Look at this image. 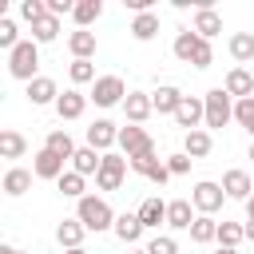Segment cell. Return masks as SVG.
Returning a JSON list of instances; mask_svg holds the SVG:
<instances>
[{
	"label": "cell",
	"instance_id": "7402d4cb",
	"mask_svg": "<svg viewBox=\"0 0 254 254\" xmlns=\"http://www.w3.org/2000/svg\"><path fill=\"white\" fill-rule=\"evenodd\" d=\"M67 52H71L75 60H91V56H95V32H87V28L71 32V36H67Z\"/></svg>",
	"mask_w": 254,
	"mask_h": 254
},
{
	"label": "cell",
	"instance_id": "bcb514c9",
	"mask_svg": "<svg viewBox=\"0 0 254 254\" xmlns=\"http://www.w3.org/2000/svg\"><path fill=\"white\" fill-rule=\"evenodd\" d=\"M246 218H254V194L246 198Z\"/></svg>",
	"mask_w": 254,
	"mask_h": 254
},
{
	"label": "cell",
	"instance_id": "277c9868",
	"mask_svg": "<svg viewBox=\"0 0 254 254\" xmlns=\"http://www.w3.org/2000/svg\"><path fill=\"white\" fill-rule=\"evenodd\" d=\"M202 107H206V127H226L234 119V99L226 95V87H210L202 95Z\"/></svg>",
	"mask_w": 254,
	"mask_h": 254
},
{
	"label": "cell",
	"instance_id": "7c38bea8",
	"mask_svg": "<svg viewBox=\"0 0 254 254\" xmlns=\"http://www.w3.org/2000/svg\"><path fill=\"white\" fill-rule=\"evenodd\" d=\"M190 206H194L190 198H171L167 202V226L171 230H190L194 226V210Z\"/></svg>",
	"mask_w": 254,
	"mask_h": 254
},
{
	"label": "cell",
	"instance_id": "484cf974",
	"mask_svg": "<svg viewBox=\"0 0 254 254\" xmlns=\"http://www.w3.org/2000/svg\"><path fill=\"white\" fill-rule=\"evenodd\" d=\"M194 32H198L202 40L218 36V32H222V16H218L214 8H198V12H194Z\"/></svg>",
	"mask_w": 254,
	"mask_h": 254
},
{
	"label": "cell",
	"instance_id": "8fae6325",
	"mask_svg": "<svg viewBox=\"0 0 254 254\" xmlns=\"http://www.w3.org/2000/svg\"><path fill=\"white\" fill-rule=\"evenodd\" d=\"M222 87H226V95H230V99H250V95H254V75H250L246 67H230Z\"/></svg>",
	"mask_w": 254,
	"mask_h": 254
},
{
	"label": "cell",
	"instance_id": "9c48e42d",
	"mask_svg": "<svg viewBox=\"0 0 254 254\" xmlns=\"http://www.w3.org/2000/svg\"><path fill=\"white\" fill-rule=\"evenodd\" d=\"M175 123L187 127V131H198V123H206L202 99H198V95H183V103H179V111H175Z\"/></svg>",
	"mask_w": 254,
	"mask_h": 254
},
{
	"label": "cell",
	"instance_id": "5bb4252c",
	"mask_svg": "<svg viewBox=\"0 0 254 254\" xmlns=\"http://www.w3.org/2000/svg\"><path fill=\"white\" fill-rule=\"evenodd\" d=\"M131 171L135 175H143V179H151V183H167L171 179V171H167V163L163 159H155V155H143V159H131Z\"/></svg>",
	"mask_w": 254,
	"mask_h": 254
},
{
	"label": "cell",
	"instance_id": "f6af8a7d",
	"mask_svg": "<svg viewBox=\"0 0 254 254\" xmlns=\"http://www.w3.org/2000/svg\"><path fill=\"white\" fill-rule=\"evenodd\" d=\"M246 238L254 242V218H246Z\"/></svg>",
	"mask_w": 254,
	"mask_h": 254
},
{
	"label": "cell",
	"instance_id": "d4e9b609",
	"mask_svg": "<svg viewBox=\"0 0 254 254\" xmlns=\"http://www.w3.org/2000/svg\"><path fill=\"white\" fill-rule=\"evenodd\" d=\"M99 167H103V155H99L95 147H79L75 159H71V171H79L83 179H87V175H99Z\"/></svg>",
	"mask_w": 254,
	"mask_h": 254
},
{
	"label": "cell",
	"instance_id": "f1b7e54d",
	"mask_svg": "<svg viewBox=\"0 0 254 254\" xmlns=\"http://www.w3.org/2000/svg\"><path fill=\"white\" fill-rule=\"evenodd\" d=\"M44 147H48L52 155H60L64 163H67V159H75V151H79V147L71 143V135H67V131H52V135L44 139Z\"/></svg>",
	"mask_w": 254,
	"mask_h": 254
},
{
	"label": "cell",
	"instance_id": "f907efd6",
	"mask_svg": "<svg viewBox=\"0 0 254 254\" xmlns=\"http://www.w3.org/2000/svg\"><path fill=\"white\" fill-rule=\"evenodd\" d=\"M131 254H147V250H131Z\"/></svg>",
	"mask_w": 254,
	"mask_h": 254
},
{
	"label": "cell",
	"instance_id": "836d02e7",
	"mask_svg": "<svg viewBox=\"0 0 254 254\" xmlns=\"http://www.w3.org/2000/svg\"><path fill=\"white\" fill-rule=\"evenodd\" d=\"M246 238V226L242 222H218V246H226V250H238V242Z\"/></svg>",
	"mask_w": 254,
	"mask_h": 254
},
{
	"label": "cell",
	"instance_id": "cb8c5ba5",
	"mask_svg": "<svg viewBox=\"0 0 254 254\" xmlns=\"http://www.w3.org/2000/svg\"><path fill=\"white\" fill-rule=\"evenodd\" d=\"M210 147H214V139H210V131H187V139H183V151L190 155V159H206L210 155Z\"/></svg>",
	"mask_w": 254,
	"mask_h": 254
},
{
	"label": "cell",
	"instance_id": "7dc6e473",
	"mask_svg": "<svg viewBox=\"0 0 254 254\" xmlns=\"http://www.w3.org/2000/svg\"><path fill=\"white\" fill-rule=\"evenodd\" d=\"M214 254H238V250H226V246H218V250H214Z\"/></svg>",
	"mask_w": 254,
	"mask_h": 254
},
{
	"label": "cell",
	"instance_id": "4fadbf2b",
	"mask_svg": "<svg viewBox=\"0 0 254 254\" xmlns=\"http://www.w3.org/2000/svg\"><path fill=\"white\" fill-rule=\"evenodd\" d=\"M60 99V87H56V79H48V75H36L32 83H28V103L32 107H44V103H56Z\"/></svg>",
	"mask_w": 254,
	"mask_h": 254
},
{
	"label": "cell",
	"instance_id": "f35d334b",
	"mask_svg": "<svg viewBox=\"0 0 254 254\" xmlns=\"http://www.w3.org/2000/svg\"><path fill=\"white\" fill-rule=\"evenodd\" d=\"M67 75H71L75 87H79V83H95V67H91V60H71Z\"/></svg>",
	"mask_w": 254,
	"mask_h": 254
},
{
	"label": "cell",
	"instance_id": "603a6c76",
	"mask_svg": "<svg viewBox=\"0 0 254 254\" xmlns=\"http://www.w3.org/2000/svg\"><path fill=\"white\" fill-rule=\"evenodd\" d=\"M151 103H155V111H159V115H175V111H179V103H183V91H179V87H171V83H163V87L151 95Z\"/></svg>",
	"mask_w": 254,
	"mask_h": 254
},
{
	"label": "cell",
	"instance_id": "b9f144b4",
	"mask_svg": "<svg viewBox=\"0 0 254 254\" xmlns=\"http://www.w3.org/2000/svg\"><path fill=\"white\" fill-rule=\"evenodd\" d=\"M190 163H194V159H190L187 151H179V155H171V159H167V171H171V175H187V171H190Z\"/></svg>",
	"mask_w": 254,
	"mask_h": 254
},
{
	"label": "cell",
	"instance_id": "7a4b0ae2",
	"mask_svg": "<svg viewBox=\"0 0 254 254\" xmlns=\"http://www.w3.org/2000/svg\"><path fill=\"white\" fill-rule=\"evenodd\" d=\"M75 218H79L87 230H95V234H99V230H115V218H119V214H115V210H111L103 198L83 194V198L75 202Z\"/></svg>",
	"mask_w": 254,
	"mask_h": 254
},
{
	"label": "cell",
	"instance_id": "d6986e66",
	"mask_svg": "<svg viewBox=\"0 0 254 254\" xmlns=\"http://www.w3.org/2000/svg\"><path fill=\"white\" fill-rule=\"evenodd\" d=\"M32 171H36V179H52V183H60V175H64V159H60V155H52V151L44 147V151L36 155Z\"/></svg>",
	"mask_w": 254,
	"mask_h": 254
},
{
	"label": "cell",
	"instance_id": "ffe728a7",
	"mask_svg": "<svg viewBox=\"0 0 254 254\" xmlns=\"http://www.w3.org/2000/svg\"><path fill=\"white\" fill-rule=\"evenodd\" d=\"M135 214L143 218V226H147V230H155L159 222H167V202H163L159 194H151V198H143V202H139V210H135Z\"/></svg>",
	"mask_w": 254,
	"mask_h": 254
},
{
	"label": "cell",
	"instance_id": "4dcf8cb0",
	"mask_svg": "<svg viewBox=\"0 0 254 254\" xmlns=\"http://www.w3.org/2000/svg\"><path fill=\"white\" fill-rule=\"evenodd\" d=\"M190 238H194L198 246H206V242H218V222H214L210 214H198V218H194V226H190Z\"/></svg>",
	"mask_w": 254,
	"mask_h": 254
},
{
	"label": "cell",
	"instance_id": "6da1fadb",
	"mask_svg": "<svg viewBox=\"0 0 254 254\" xmlns=\"http://www.w3.org/2000/svg\"><path fill=\"white\" fill-rule=\"evenodd\" d=\"M175 56H179L183 64H194V67H210V64H214V48H210V40H202L194 28H187V32L175 36Z\"/></svg>",
	"mask_w": 254,
	"mask_h": 254
},
{
	"label": "cell",
	"instance_id": "7bdbcfd3",
	"mask_svg": "<svg viewBox=\"0 0 254 254\" xmlns=\"http://www.w3.org/2000/svg\"><path fill=\"white\" fill-rule=\"evenodd\" d=\"M44 4H48V16H56V20H60V16L75 12V4H79V0H44Z\"/></svg>",
	"mask_w": 254,
	"mask_h": 254
},
{
	"label": "cell",
	"instance_id": "ba28073f",
	"mask_svg": "<svg viewBox=\"0 0 254 254\" xmlns=\"http://www.w3.org/2000/svg\"><path fill=\"white\" fill-rule=\"evenodd\" d=\"M123 175H127V155H103V167L95 175V187L99 190H119L123 187Z\"/></svg>",
	"mask_w": 254,
	"mask_h": 254
},
{
	"label": "cell",
	"instance_id": "44dd1931",
	"mask_svg": "<svg viewBox=\"0 0 254 254\" xmlns=\"http://www.w3.org/2000/svg\"><path fill=\"white\" fill-rule=\"evenodd\" d=\"M143 230H147V226H143L139 214H119V218H115V238L127 242V246H135V242L143 238Z\"/></svg>",
	"mask_w": 254,
	"mask_h": 254
},
{
	"label": "cell",
	"instance_id": "30bf717a",
	"mask_svg": "<svg viewBox=\"0 0 254 254\" xmlns=\"http://www.w3.org/2000/svg\"><path fill=\"white\" fill-rule=\"evenodd\" d=\"M115 143H119V127L111 119H95L87 127V147H95L99 155H107V147H115Z\"/></svg>",
	"mask_w": 254,
	"mask_h": 254
},
{
	"label": "cell",
	"instance_id": "2e32d148",
	"mask_svg": "<svg viewBox=\"0 0 254 254\" xmlns=\"http://www.w3.org/2000/svg\"><path fill=\"white\" fill-rule=\"evenodd\" d=\"M83 234H87V226H83L79 218H64V222L56 226V242H60L64 250H79V246H83Z\"/></svg>",
	"mask_w": 254,
	"mask_h": 254
},
{
	"label": "cell",
	"instance_id": "4316f807",
	"mask_svg": "<svg viewBox=\"0 0 254 254\" xmlns=\"http://www.w3.org/2000/svg\"><path fill=\"white\" fill-rule=\"evenodd\" d=\"M131 36H135L139 44L155 40V36H159V16H155V12H139V16L131 20Z\"/></svg>",
	"mask_w": 254,
	"mask_h": 254
},
{
	"label": "cell",
	"instance_id": "8d00e7d4",
	"mask_svg": "<svg viewBox=\"0 0 254 254\" xmlns=\"http://www.w3.org/2000/svg\"><path fill=\"white\" fill-rule=\"evenodd\" d=\"M20 44H24V40H20L16 20H8V16H4V20H0V48H4V52H16Z\"/></svg>",
	"mask_w": 254,
	"mask_h": 254
},
{
	"label": "cell",
	"instance_id": "ac0fdd59",
	"mask_svg": "<svg viewBox=\"0 0 254 254\" xmlns=\"http://www.w3.org/2000/svg\"><path fill=\"white\" fill-rule=\"evenodd\" d=\"M151 111H155V103H151V95H147V91H131V95L123 99V115H127L135 127H139Z\"/></svg>",
	"mask_w": 254,
	"mask_h": 254
},
{
	"label": "cell",
	"instance_id": "60d3db41",
	"mask_svg": "<svg viewBox=\"0 0 254 254\" xmlns=\"http://www.w3.org/2000/svg\"><path fill=\"white\" fill-rule=\"evenodd\" d=\"M44 16H48V4H44V0H24V4H20V20L36 24V20H44Z\"/></svg>",
	"mask_w": 254,
	"mask_h": 254
},
{
	"label": "cell",
	"instance_id": "e575fe53",
	"mask_svg": "<svg viewBox=\"0 0 254 254\" xmlns=\"http://www.w3.org/2000/svg\"><path fill=\"white\" fill-rule=\"evenodd\" d=\"M71 16H75V24H79V28H87V24H95V20L103 16V4H99V0H79Z\"/></svg>",
	"mask_w": 254,
	"mask_h": 254
},
{
	"label": "cell",
	"instance_id": "3957f363",
	"mask_svg": "<svg viewBox=\"0 0 254 254\" xmlns=\"http://www.w3.org/2000/svg\"><path fill=\"white\" fill-rule=\"evenodd\" d=\"M36 67H40V44H36V40H24L16 52H8V71H12V79L32 83V79H36Z\"/></svg>",
	"mask_w": 254,
	"mask_h": 254
},
{
	"label": "cell",
	"instance_id": "9a60e30c",
	"mask_svg": "<svg viewBox=\"0 0 254 254\" xmlns=\"http://www.w3.org/2000/svg\"><path fill=\"white\" fill-rule=\"evenodd\" d=\"M222 190H226V198H238V202H246L250 198V190H254V183H250V175L246 171H226L222 175Z\"/></svg>",
	"mask_w": 254,
	"mask_h": 254
},
{
	"label": "cell",
	"instance_id": "52a82bcc",
	"mask_svg": "<svg viewBox=\"0 0 254 254\" xmlns=\"http://www.w3.org/2000/svg\"><path fill=\"white\" fill-rule=\"evenodd\" d=\"M190 202H194V210L198 214H210L214 218V210H222V202H226V190H222V183H194V190H190Z\"/></svg>",
	"mask_w": 254,
	"mask_h": 254
},
{
	"label": "cell",
	"instance_id": "d590c367",
	"mask_svg": "<svg viewBox=\"0 0 254 254\" xmlns=\"http://www.w3.org/2000/svg\"><path fill=\"white\" fill-rule=\"evenodd\" d=\"M56 36H60V20H56V16H44V20L32 24V40H36V44H52Z\"/></svg>",
	"mask_w": 254,
	"mask_h": 254
},
{
	"label": "cell",
	"instance_id": "5b68a950",
	"mask_svg": "<svg viewBox=\"0 0 254 254\" xmlns=\"http://www.w3.org/2000/svg\"><path fill=\"white\" fill-rule=\"evenodd\" d=\"M119 151L127 155V163L131 159H143V155H155V139L143 131V127H119Z\"/></svg>",
	"mask_w": 254,
	"mask_h": 254
},
{
	"label": "cell",
	"instance_id": "1f68e13d",
	"mask_svg": "<svg viewBox=\"0 0 254 254\" xmlns=\"http://www.w3.org/2000/svg\"><path fill=\"white\" fill-rule=\"evenodd\" d=\"M24 151H28V139L20 131H0V155L4 159H20Z\"/></svg>",
	"mask_w": 254,
	"mask_h": 254
},
{
	"label": "cell",
	"instance_id": "d6a6232c",
	"mask_svg": "<svg viewBox=\"0 0 254 254\" xmlns=\"http://www.w3.org/2000/svg\"><path fill=\"white\" fill-rule=\"evenodd\" d=\"M56 187H60V194H67V198H75V202H79V198H83V187H87V179H83L79 171H64Z\"/></svg>",
	"mask_w": 254,
	"mask_h": 254
},
{
	"label": "cell",
	"instance_id": "c3c4849f",
	"mask_svg": "<svg viewBox=\"0 0 254 254\" xmlns=\"http://www.w3.org/2000/svg\"><path fill=\"white\" fill-rule=\"evenodd\" d=\"M64 254H87V250H83V246H79V250H64Z\"/></svg>",
	"mask_w": 254,
	"mask_h": 254
},
{
	"label": "cell",
	"instance_id": "e0dca14e",
	"mask_svg": "<svg viewBox=\"0 0 254 254\" xmlns=\"http://www.w3.org/2000/svg\"><path fill=\"white\" fill-rule=\"evenodd\" d=\"M83 111H87V95H83V91H75V87H71V91H64V95L56 99V115H60V119H79Z\"/></svg>",
	"mask_w": 254,
	"mask_h": 254
},
{
	"label": "cell",
	"instance_id": "ab89813d",
	"mask_svg": "<svg viewBox=\"0 0 254 254\" xmlns=\"http://www.w3.org/2000/svg\"><path fill=\"white\" fill-rule=\"evenodd\" d=\"M143 250H147V254H179V242H175L171 234H155Z\"/></svg>",
	"mask_w": 254,
	"mask_h": 254
},
{
	"label": "cell",
	"instance_id": "ee69618b",
	"mask_svg": "<svg viewBox=\"0 0 254 254\" xmlns=\"http://www.w3.org/2000/svg\"><path fill=\"white\" fill-rule=\"evenodd\" d=\"M0 254H28V250H20V246H0Z\"/></svg>",
	"mask_w": 254,
	"mask_h": 254
},
{
	"label": "cell",
	"instance_id": "8992f818",
	"mask_svg": "<svg viewBox=\"0 0 254 254\" xmlns=\"http://www.w3.org/2000/svg\"><path fill=\"white\" fill-rule=\"evenodd\" d=\"M131 91H127V83L119 79V75H99L95 83H91V95L87 99H95L99 107H115V103H123Z\"/></svg>",
	"mask_w": 254,
	"mask_h": 254
},
{
	"label": "cell",
	"instance_id": "83f0119b",
	"mask_svg": "<svg viewBox=\"0 0 254 254\" xmlns=\"http://www.w3.org/2000/svg\"><path fill=\"white\" fill-rule=\"evenodd\" d=\"M226 48H230V56L238 60V67L250 64V60H254V32H234Z\"/></svg>",
	"mask_w": 254,
	"mask_h": 254
},
{
	"label": "cell",
	"instance_id": "681fc988",
	"mask_svg": "<svg viewBox=\"0 0 254 254\" xmlns=\"http://www.w3.org/2000/svg\"><path fill=\"white\" fill-rule=\"evenodd\" d=\"M250 159H254V139H250Z\"/></svg>",
	"mask_w": 254,
	"mask_h": 254
},
{
	"label": "cell",
	"instance_id": "f546056e",
	"mask_svg": "<svg viewBox=\"0 0 254 254\" xmlns=\"http://www.w3.org/2000/svg\"><path fill=\"white\" fill-rule=\"evenodd\" d=\"M32 175L36 171H24V167H12L8 175H4V194H12V198H20L28 187H32Z\"/></svg>",
	"mask_w": 254,
	"mask_h": 254
},
{
	"label": "cell",
	"instance_id": "74e56055",
	"mask_svg": "<svg viewBox=\"0 0 254 254\" xmlns=\"http://www.w3.org/2000/svg\"><path fill=\"white\" fill-rule=\"evenodd\" d=\"M234 123L254 135V95L250 99H234Z\"/></svg>",
	"mask_w": 254,
	"mask_h": 254
}]
</instances>
